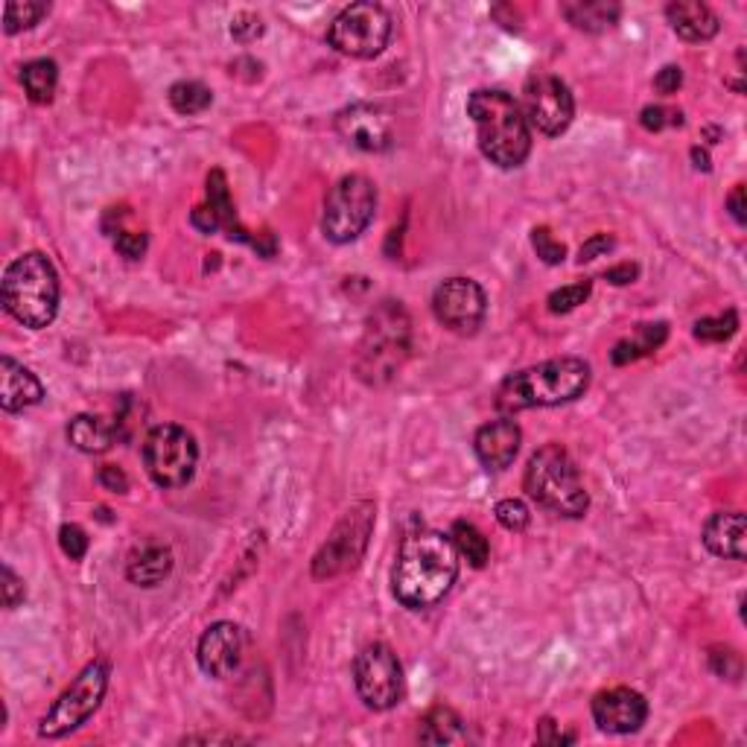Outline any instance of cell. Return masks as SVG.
<instances>
[{
  "label": "cell",
  "mask_w": 747,
  "mask_h": 747,
  "mask_svg": "<svg viewBox=\"0 0 747 747\" xmlns=\"http://www.w3.org/2000/svg\"><path fill=\"white\" fill-rule=\"evenodd\" d=\"M459 578V552L450 534L412 532L397 549L392 590L403 608L426 610L453 590Z\"/></svg>",
  "instance_id": "cell-1"
},
{
  "label": "cell",
  "mask_w": 747,
  "mask_h": 747,
  "mask_svg": "<svg viewBox=\"0 0 747 747\" xmlns=\"http://www.w3.org/2000/svg\"><path fill=\"white\" fill-rule=\"evenodd\" d=\"M468 115L476 126L479 149L488 161L514 170L532 153V129L525 124L523 108L514 97L497 88H479L470 94Z\"/></svg>",
  "instance_id": "cell-2"
},
{
  "label": "cell",
  "mask_w": 747,
  "mask_h": 747,
  "mask_svg": "<svg viewBox=\"0 0 747 747\" xmlns=\"http://www.w3.org/2000/svg\"><path fill=\"white\" fill-rule=\"evenodd\" d=\"M590 365L578 356H558L505 377L497 389V409L505 415L525 412L534 406H561L587 392Z\"/></svg>",
  "instance_id": "cell-3"
},
{
  "label": "cell",
  "mask_w": 747,
  "mask_h": 747,
  "mask_svg": "<svg viewBox=\"0 0 747 747\" xmlns=\"http://www.w3.org/2000/svg\"><path fill=\"white\" fill-rule=\"evenodd\" d=\"M3 307L16 322L30 331H41L59 313V275L41 252L16 257L0 281Z\"/></svg>",
  "instance_id": "cell-4"
},
{
  "label": "cell",
  "mask_w": 747,
  "mask_h": 747,
  "mask_svg": "<svg viewBox=\"0 0 747 747\" xmlns=\"http://www.w3.org/2000/svg\"><path fill=\"white\" fill-rule=\"evenodd\" d=\"M525 493L552 514L581 517L590 505L581 473L561 444H547L529 459L523 479Z\"/></svg>",
  "instance_id": "cell-5"
},
{
  "label": "cell",
  "mask_w": 747,
  "mask_h": 747,
  "mask_svg": "<svg viewBox=\"0 0 747 747\" xmlns=\"http://www.w3.org/2000/svg\"><path fill=\"white\" fill-rule=\"evenodd\" d=\"M409 351H412V322L406 309L394 301H385L377 313H371L356 371L365 383L383 385L397 377V371L409 360Z\"/></svg>",
  "instance_id": "cell-6"
},
{
  "label": "cell",
  "mask_w": 747,
  "mask_h": 747,
  "mask_svg": "<svg viewBox=\"0 0 747 747\" xmlns=\"http://www.w3.org/2000/svg\"><path fill=\"white\" fill-rule=\"evenodd\" d=\"M374 214H377V187H374V181L368 176H360V173L340 178L324 199V237L336 246L354 243L368 228Z\"/></svg>",
  "instance_id": "cell-7"
},
{
  "label": "cell",
  "mask_w": 747,
  "mask_h": 747,
  "mask_svg": "<svg viewBox=\"0 0 747 747\" xmlns=\"http://www.w3.org/2000/svg\"><path fill=\"white\" fill-rule=\"evenodd\" d=\"M108 689V662L94 660L86 669L79 671L77 680L65 689L53 701V707L47 709V716L41 718L39 736L41 739H62L68 733L79 730L88 718L100 709L102 698Z\"/></svg>",
  "instance_id": "cell-8"
},
{
  "label": "cell",
  "mask_w": 747,
  "mask_h": 747,
  "mask_svg": "<svg viewBox=\"0 0 747 747\" xmlns=\"http://www.w3.org/2000/svg\"><path fill=\"white\" fill-rule=\"evenodd\" d=\"M199 448L185 426L161 424L144 439V468L158 488H185L196 473Z\"/></svg>",
  "instance_id": "cell-9"
},
{
  "label": "cell",
  "mask_w": 747,
  "mask_h": 747,
  "mask_svg": "<svg viewBox=\"0 0 747 747\" xmlns=\"http://www.w3.org/2000/svg\"><path fill=\"white\" fill-rule=\"evenodd\" d=\"M392 39V16L380 3H351L333 18L327 41L351 59H374Z\"/></svg>",
  "instance_id": "cell-10"
},
{
  "label": "cell",
  "mask_w": 747,
  "mask_h": 747,
  "mask_svg": "<svg viewBox=\"0 0 747 747\" xmlns=\"http://www.w3.org/2000/svg\"><path fill=\"white\" fill-rule=\"evenodd\" d=\"M371 529H374V505L360 502L342 517L333 534L327 538L318 556L313 558V576L316 578H336L342 572L354 570L363 561L365 547H368Z\"/></svg>",
  "instance_id": "cell-11"
},
{
  "label": "cell",
  "mask_w": 747,
  "mask_h": 747,
  "mask_svg": "<svg viewBox=\"0 0 747 747\" xmlns=\"http://www.w3.org/2000/svg\"><path fill=\"white\" fill-rule=\"evenodd\" d=\"M354 684L363 704L374 712H385L401 704L403 698V669L392 646L371 642L354 662Z\"/></svg>",
  "instance_id": "cell-12"
},
{
  "label": "cell",
  "mask_w": 747,
  "mask_h": 747,
  "mask_svg": "<svg viewBox=\"0 0 747 747\" xmlns=\"http://www.w3.org/2000/svg\"><path fill=\"white\" fill-rule=\"evenodd\" d=\"M523 117L529 129H538L547 138H558L570 129L576 117V100L570 86L552 73H534L523 88Z\"/></svg>",
  "instance_id": "cell-13"
},
{
  "label": "cell",
  "mask_w": 747,
  "mask_h": 747,
  "mask_svg": "<svg viewBox=\"0 0 747 747\" xmlns=\"http://www.w3.org/2000/svg\"><path fill=\"white\" fill-rule=\"evenodd\" d=\"M432 313L448 331L473 336L488 316L485 289L470 278H450L432 295Z\"/></svg>",
  "instance_id": "cell-14"
},
{
  "label": "cell",
  "mask_w": 747,
  "mask_h": 747,
  "mask_svg": "<svg viewBox=\"0 0 747 747\" xmlns=\"http://www.w3.org/2000/svg\"><path fill=\"white\" fill-rule=\"evenodd\" d=\"M336 131L345 144L363 153H383L392 147L394 120L392 111L377 102H354L336 115Z\"/></svg>",
  "instance_id": "cell-15"
},
{
  "label": "cell",
  "mask_w": 747,
  "mask_h": 747,
  "mask_svg": "<svg viewBox=\"0 0 747 747\" xmlns=\"http://www.w3.org/2000/svg\"><path fill=\"white\" fill-rule=\"evenodd\" d=\"M246 651V633L234 622H214L208 631L202 633L199 648H196V660L199 669L208 678L223 680L234 675Z\"/></svg>",
  "instance_id": "cell-16"
},
{
  "label": "cell",
  "mask_w": 747,
  "mask_h": 747,
  "mask_svg": "<svg viewBox=\"0 0 747 747\" xmlns=\"http://www.w3.org/2000/svg\"><path fill=\"white\" fill-rule=\"evenodd\" d=\"M648 718V701L637 689L617 686L605 689L593 698V721L599 730L613 733V736H628L637 733Z\"/></svg>",
  "instance_id": "cell-17"
},
{
  "label": "cell",
  "mask_w": 747,
  "mask_h": 747,
  "mask_svg": "<svg viewBox=\"0 0 747 747\" xmlns=\"http://www.w3.org/2000/svg\"><path fill=\"white\" fill-rule=\"evenodd\" d=\"M520 441H523V432H520L517 421L500 417V421L479 426L473 450L488 470H505L514 464L517 453H520Z\"/></svg>",
  "instance_id": "cell-18"
},
{
  "label": "cell",
  "mask_w": 747,
  "mask_h": 747,
  "mask_svg": "<svg viewBox=\"0 0 747 747\" xmlns=\"http://www.w3.org/2000/svg\"><path fill=\"white\" fill-rule=\"evenodd\" d=\"M41 401H45L41 380L30 368L16 363L12 356H3L0 360V406L3 412H23Z\"/></svg>",
  "instance_id": "cell-19"
},
{
  "label": "cell",
  "mask_w": 747,
  "mask_h": 747,
  "mask_svg": "<svg viewBox=\"0 0 747 747\" xmlns=\"http://www.w3.org/2000/svg\"><path fill=\"white\" fill-rule=\"evenodd\" d=\"M210 210L216 214V223H219V232L228 234V239H237V243H248L252 248H257L261 255L269 257L272 248L263 246L261 237H252L246 225L239 223L237 208H234L232 193H228V178L223 170H210L208 176V199H205Z\"/></svg>",
  "instance_id": "cell-20"
},
{
  "label": "cell",
  "mask_w": 747,
  "mask_h": 747,
  "mask_svg": "<svg viewBox=\"0 0 747 747\" xmlns=\"http://www.w3.org/2000/svg\"><path fill=\"white\" fill-rule=\"evenodd\" d=\"M704 547L716 558L745 561V514L741 511H718L704 525Z\"/></svg>",
  "instance_id": "cell-21"
},
{
  "label": "cell",
  "mask_w": 747,
  "mask_h": 747,
  "mask_svg": "<svg viewBox=\"0 0 747 747\" xmlns=\"http://www.w3.org/2000/svg\"><path fill=\"white\" fill-rule=\"evenodd\" d=\"M666 18H669L671 30L678 32L684 41H709L716 39L721 23L718 16L707 3H698V0H678V3H669L666 7Z\"/></svg>",
  "instance_id": "cell-22"
},
{
  "label": "cell",
  "mask_w": 747,
  "mask_h": 747,
  "mask_svg": "<svg viewBox=\"0 0 747 747\" xmlns=\"http://www.w3.org/2000/svg\"><path fill=\"white\" fill-rule=\"evenodd\" d=\"M561 16L584 32H608L619 23L622 9L619 3H608V0H567L561 3Z\"/></svg>",
  "instance_id": "cell-23"
},
{
  "label": "cell",
  "mask_w": 747,
  "mask_h": 747,
  "mask_svg": "<svg viewBox=\"0 0 747 747\" xmlns=\"http://www.w3.org/2000/svg\"><path fill=\"white\" fill-rule=\"evenodd\" d=\"M173 572V552L161 543H149V547L131 552L126 563V578L138 587L161 584L164 578Z\"/></svg>",
  "instance_id": "cell-24"
},
{
  "label": "cell",
  "mask_w": 747,
  "mask_h": 747,
  "mask_svg": "<svg viewBox=\"0 0 747 747\" xmlns=\"http://www.w3.org/2000/svg\"><path fill=\"white\" fill-rule=\"evenodd\" d=\"M68 441L70 448H77L79 453H108L115 444V426L97 415H77L68 424Z\"/></svg>",
  "instance_id": "cell-25"
},
{
  "label": "cell",
  "mask_w": 747,
  "mask_h": 747,
  "mask_svg": "<svg viewBox=\"0 0 747 747\" xmlns=\"http://www.w3.org/2000/svg\"><path fill=\"white\" fill-rule=\"evenodd\" d=\"M417 739L424 745H453L464 739V721L453 707H432L421 721H417Z\"/></svg>",
  "instance_id": "cell-26"
},
{
  "label": "cell",
  "mask_w": 747,
  "mask_h": 747,
  "mask_svg": "<svg viewBox=\"0 0 747 747\" xmlns=\"http://www.w3.org/2000/svg\"><path fill=\"white\" fill-rule=\"evenodd\" d=\"M666 336H669V327H666L662 322L637 324L633 336H628V340H622V342H617V345H613V351H610V360H613V365L637 363V360H642V356L655 354L657 347L666 342Z\"/></svg>",
  "instance_id": "cell-27"
},
{
  "label": "cell",
  "mask_w": 747,
  "mask_h": 747,
  "mask_svg": "<svg viewBox=\"0 0 747 747\" xmlns=\"http://www.w3.org/2000/svg\"><path fill=\"white\" fill-rule=\"evenodd\" d=\"M21 86L32 102L47 106L59 86V68L53 59H32L21 68Z\"/></svg>",
  "instance_id": "cell-28"
},
{
  "label": "cell",
  "mask_w": 747,
  "mask_h": 747,
  "mask_svg": "<svg viewBox=\"0 0 747 747\" xmlns=\"http://www.w3.org/2000/svg\"><path fill=\"white\" fill-rule=\"evenodd\" d=\"M450 540H453L455 552L462 558H468L470 567H476L482 570L491 558V543L482 532H479L476 525L468 523V520H455L453 529H450Z\"/></svg>",
  "instance_id": "cell-29"
},
{
  "label": "cell",
  "mask_w": 747,
  "mask_h": 747,
  "mask_svg": "<svg viewBox=\"0 0 747 747\" xmlns=\"http://www.w3.org/2000/svg\"><path fill=\"white\" fill-rule=\"evenodd\" d=\"M210 102H214V91L196 79H181L170 88V106L178 115H202V111H208Z\"/></svg>",
  "instance_id": "cell-30"
},
{
  "label": "cell",
  "mask_w": 747,
  "mask_h": 747,
  "mask_svg": "<svg viewBox=\"0 0 747 747\" xmlns=\"http://www.w3.org/2000/svg\"><path fill=\"white\" fill-rule=\"evenodd\" d=\"M47 3H41V0H12V3H7V9H3V30L9 32V36H16V32L21 30H32L36 23L41 21V18L47 16Z\"/></svg>",
  "instance_id": "cell-31"
},
{
  "label": "cell",
  "mask_w": 747,
  "mask_h": 747,
  "mask_svg": "<svg viewBox=\"0 0 747 747\" xmlns=\"http://www.w3.org/2000/svg\"><path fill=\"white\" fill-rule=\"evenodd\" d=\"M736 331H739V316L733 309H727L721 316H709L701 318V322H695V340L701 342H727Z\"/></svg>",
  "instance_id": "cell-32"
},
{
  "label": "cell",
  "mask_w": 747,
  "mask_h": 747,
  "mask_svg": "<svg viewBox=\"0 0 747 747\" xmlns=\"http://www.w3.org/2000/svg\"><path fill=\"white\" fill-rule=\"evenodd\" d=\"M590 289H593V284L590 281H578V284H570V286H561V289H556V293L549 295V313H572L576 307H581L587 298H590Z\"/></svg>",
  "instance_id": "cell-33"
},
{
  "label": "cell",
  "mask_w": 747,
  "mask_h": 747,
  "mask_svg": "<svg viewBox=\"0 0 747 747\" xmlns=\"http://www.w3.org/2000/svg\"><path fill=\"white\" fill-rule=\"evenodd\" d=\"M493 514H497V523H500L502 529H509V532H523L525 525H529V520H532V514L525 509V502L520 500L497 502Z\"/></svg>",
  "instance_id": "cell-34"
},
{
  "label": "cell",
  "mask_w": 747,
  "mask_h": 747,
  "mask_svg": "<svg viewBox=\"0 0 747 747\" xmlns=\"http://www.w3.org/2000/svg\"><path fill=\"white\" fill-rule=\"evenodd\" d=\"M532 246H534V252H538L540 261L547 263V266H561L563 257H567V246H563L561 239L552 237L549 228H534Z\"/></svg>",
  "instance_id": "cell-35"
},
{
  "label": "cell",
  "mask_w": 747,
  "mask_h": 747,
  "mask_svg": "<svg viewBox=\"0 0 747 747\" xmlns=\"http://www.w3.org/2000/svg\"><path fill=\"white\" fill-rule=\"evenodd\" d=\"M59 547H62L65 556L70 558V561H82L88 552V547H91V540H88L86 529L77 523H65L62 532H59Z\"/></svg>",
  "instance_id": "cell-36"
},
{
  "label": "cell",
  "mask_w": 747,
  "mask_h": 747,
  "mask_svg": "<svg viewBox=\"0 0 747 747\" xmlns=\"http://www.w3.org/2000/svg\"><path fill=\"white\" fill-rule=\"evenodd\" d=\"M640 124L648 131H662L669 129V126H684V115L666 106H646L640 115Z\"/></svg>",
  "instance_id": "cell-37"
},
{
  "label": "cell",
  "mask_w": 747,
  "mask_h": 747,
  "mask_svg": "<svg viewBox=\"0 0 747 747\" xmlns=\"http://www.w3.org/2000/svg\"><path fill=\"white\" fill-rule=\"evenodd\" d=\"M232 36L237 41H243V45L261 39L263 36L261 16H255V12H239V16L232 21Z\"/></svg>",
  "instance_id": "cell-38"
},
{
  "label": "cell",
  "mask_w": 747,
  "mask_h": 747,
  "mask_svg": "<svg viewBox=\"0 0 747 747\" xmlns=\"http://www.w3.org/2000/svg\"><path fill=\"white\" fill-rule=\"evenodd\" d=\"M115 246H117V252L126 257V261H140L144 252H147V234H135V232L117 234Z\"/></svg>",
  "instance_id": "cell-39"
},
{
  "label": "cell",
  "mask_w": 747,
  "mask_h": 747,
  "mask_svg": "<svg viewBox=\"0 0 747 747\" xmlns=\"http://www.w3.org/2000/svg\"><path fill=\"white\" fill-rule=\"evenodd\" d=\"M680 86H684V70H680L678 65H666V68H662L655 79V88L662 94V97L678 94Z\"/></svg>",
  "instance_id": "cell-40"
},
{
  "label": "cell",
  "mask_w": 747,
  "mask_h": 747,
  "mask_svg": "<svg viewBox=\"0 0 747 747\" xmlns=\"http://www.w3.org/2000/svg\"><path fill=\"white\" fill-rule=\"evenodd\" d=\"M97 479H100V485L108 488L111 493L129 491V479H126V473L117 468V464H102L100 473H97Z\"/></svg>",
  "instance_id": "cell-41"
},
{
  "label": "cell",
  "mask_w": 747,
  "mask_h": 747,
  "mask_svg": "<svg viewBox=\"0 0 747 747\" xmlns=\"http://www.w3.org/2000/svg\"><path fill=\"white\" fill-rule=\"evenodd\" d=\"M610 248H613V237H608V234H596L593 239H587L584 246H581V252H578V263L596 261V257H601L605 252H610Z\"/></svg>",
  "instance_id": "cell-42"
},
{
  "label": "cell",
  "mask_w": 747,
  "mask_h": 747,
  "mask_svg": "<svg viewBox=\"0 0 747 747\" xmlns=\"http://www.w3.org/2000/svg\"><path fill=\"white\" fill-rule=\"evenodd\" d=\"M18 601H23V581L9 567H3V605L12 610L18 608Z\"/></svg>",
  "instance_id": "cell-43"
},
{
  "label": "cell",
  "mask_w": 747,
  "mask_h": 747,
  "mask_svg": "<svg viewBox=\"0 0 747 747\" xmlns=\"http://www.w3.org/2000/svg\"><path fill=\"white\" fill-rule=\"evenodd\" d=\"M538 741H543V745H572L576 741V733H563L558 730L556 721H540L538 727Z\"/></svg>",
  "instance_id": "cell-44"
},
{
  "label": "cell",
  "mask_w": 747,
  "mask_h": 747,
  "mask_svg": "<svg viewBox=\"0 0 747 747\" xmlns=\"http://www.w3.org/2000/svg\"><path fill=\"white\" fill-rule=\"evenodd\" d=\"M637 275H640V266H637V263H622V266H613V269L605 272V281H610V284H617V286H625V284H633Z\"/></svg>",
  "instance_id": "cell-45"
},
{
  "label": "cell",
  "mask_w": 747,
  "mask_h": 747,
  "mask_svg": "<svg viewBox=\"0 0 747 747\" xmlns=\"http://www.w3.org/2000/svg\"><path fill=\"white\" fill-rule=\"evenodd\" d=\"M190 223L196 225V228H199V232H205V234L219 232V223H216V214L208 208V205H199V208L193 210Z\"/></svg>",
  "instance_id": "cell-46"
},
{
  "label": "cell",
  "mask_w": 747,
  "mask_h": 747,
  "mask_svg": "<svg viewBox=\"0 0 747 747\" xmlns=\"http://www.w3.org/2000/svg\"><path fill=\"white\" fill-rule=\"evenodd\" d=\"M727 208H730V214H733V219H736V223H739V225L747 223V216H745V185H736V190L727 196Z\"/></svg>",
  "instance_id": "cell-47"
},
{
  "label": "cell",
  "mask_w": 747,
  "mask_h": 747,
  "mask_svg": "<svg viewBox=\"0 0 747 747\" xmlns=\"http://www.w3.org/2000/svg\"><path fill=\"white\" fill-rule=\"evenodd\" d=\"M692 158H695V167H701V170H709V158H707V153H701V149L695 147V149H692Z\"/></svg>",
  "instance_id": "cell-48"
}]
</instances>
